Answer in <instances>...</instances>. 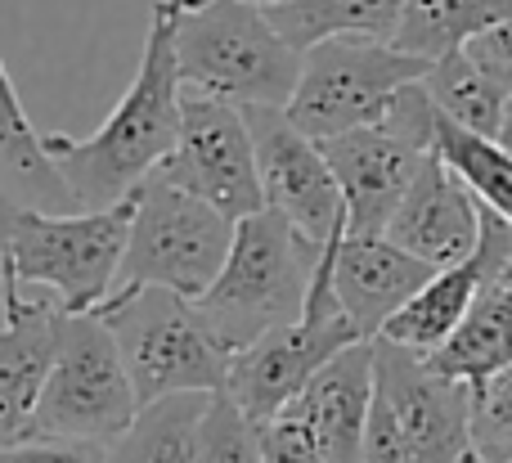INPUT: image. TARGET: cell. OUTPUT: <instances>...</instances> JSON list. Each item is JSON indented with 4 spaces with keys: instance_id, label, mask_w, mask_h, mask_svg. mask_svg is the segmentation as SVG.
<instances>
[{
    "instance_id": "cell-33",
    "label": "cell",
    "mask_w": 512,
    "mask_h": 463,
    "mask_svg": "<svg viewBox=\"0 0 512 463\" xmlns=\"http://www.w3.org/2000/svg\"><path fill=\"white\" fill-rule=\"evenodd\" d=\"M252 5H261V9H270V5H288V0H252Z\"/></svg>"
},
{
    "instance_id": "cell-32",
    "label": "cell",
    "mask_w": 512,
    "mask_h": 463,
    "mask_svg": "<svg viewBox=\"0 0 512 463\" xmlns=\"http://www.w3.org/2000/svg\"><path fill=\"white\" fill-rule=\"evenodd\" d=\"M472 463H512V450H495V455H477Z\"/></svg>"
},
{
    "instance_id": "cell-22",
    "label": "cell",
    "mask_w": 512,
    "mask_h": 463,
    "mask_svg": "<svg viewBox=\"0 0 512 463\" xmlns=\"http://www.w3.org/2000/svg\"><path fill=\"white\" fill-rule=\"evenodd\" d=\"M405 5L409 0H288V5H270L265 14L306 54L310 45L333 41V36H378V41H391L400 18H405Z\"/></svg>"
},
{
    "instance_id": "cell-25",
    "label": "cell",
    "mask_w": 512,
    "mask_h": 463,
    "mask_svg": "<svg viewBox=\"0 0 512 463\" xmlns=\"http://www.w3.org/2000/svg\"><path fill=\"white\" fill-rule=\"evenodd\" d=\"M436 153L459 171L472 185V194L486 207H495L499 216L512 221V153L490 135H477L468 126L450 122L441 113V131H436Z\"/></svg>"
},
{
    "instance_id": "cell-15",
    "label": "cell",
    "mask_w": 512,
    "mask_h": 463,
    "mask_svg": "<svg viewBox=\"0 0 512 463\" xmlns=\"http://www.w3.org/2000/svg\"><path fill=\"white\" fill-rule=\"evenodd\" d=\"M387 239H396L414 257L432 261L436 270L459 266L481 243V198L441 153H432L418 171L414 189L405 194V203L391 216Z\"/></svg>"
},
{
    "instance_id": "cell-29",
    "label": "cell",
    "mask_w": 512,
    "mask_h": 463,
    "mask_svg": "<svg viewBox=\"0 0 512 463\" xmlns=\"http://www.w3.org/2000/svg\"><path fill=\"white\" fill-rule=\"evenodd\" d=\"M108 441L77 437H23L0 446V463H104Z\"/></svg>"
},
{
    "instance_id": "cell-12",
    "label": "cell",
    "mask_w": 512,
    "mask_h": 463,
    "mask_svg": "<svg viewBox=\"0 0 512 463\" xmlns=\"http://www.w3.org/2000/svg\"><path fill=\"white\" fill-rule=\"evenodd\" d=\"M378 392L400 414L418 463H472V396L477 383L450 378L423 360V351L378 338Z\"/></svg>"
},
{
    "instance_id": "cell-7",
    "label": "cell",
    "mask_w": 512,
    "mask_h": 463,
    "mask_svg": "<svg viewBox=\"0 0 512 463\" xmlns=\"http://www.w3.org/2000/svg\"><path fill=\"white\" fill-rule=\"evenodd\" d=\"M432 59L400 50L396 41L378 36H333L306 50L301 81L288 113L315 140L378 126L387 117L400 86L427 77Z\"/></svg>"
},
{
    "instance_id": "cell-18",
    "label": "cell",
    "mask_w": 512,
    "mask_h": 463,
    "mask_svg": "<svg viewBox=\"0 0 512 463\" xmlns=\"http://www.w3.org/2000/svg\"><path fill=\"white\" fill-rule=\"evenodd\" d=\"M0 185L5 207H36V212H77L68 176L59 171L54 153L45 149V131H36L23 113L18 81L9 68H0Z\"/></svg>"
},
{
    "instance_id": "cell-9",
    "label": "cell",
    "mask_w": 512,
    "mask_h": 463,
    "mask_svg": "<svg viewBox=\"0 0 512 463\" xmlns=\"http://www.w3.org/2000/svg\"><path fill=\"white\" fill-rule=\"evenodd\" d=\"M333 239H328V252H324V261H319V275H315V288H310V302H306V311H301V320L270 329L265 338H256L252 347L234 351V360H230V387H225V392H230L256 423L288 410L310 387V378H315L337 351H346L351 342L364 338V333L355 329V320L346 315V306L337 302Z\"/></svg>"
},
{
    "instance_id": "cell-11",
    "label": "cell",
    "mask_w": 512,
    "mask_h": 463,
    "mask_svg": "<svg viewBox=\"0 0 512 463\" xmlns=\"http://www.w3.org/2000/svg\"><path fill=\"white\" fill-rule=\"evenodd\" d=\"M256 140L265 207L288 216L301 234L328 243L346 230V194L324 144L292 122L288 108H243Z\"/></svg>"
},
{
    "instance_id": "cell-4",
    "label": "cell",
    "mask_w": 512,
    "mask_h": 463,
    "mask_svg": "<svg viewBox=\"0 0 512 463\" xmlns=\"http://www.w3.org/2000/svg\"><path fill=\"white\" fill-rule=\"evenodd\" d=\"M135 194L113 207L77 212L5 207V275L54 293L68 311L104 306L131 239Z\"/></svg>"
},
{
    "instance_id": "cell-2",
    "label": "cell",
    "mask_w": 512,
    "mask_h": 463,
    "mask_svg": "<svg viewBox=\"0 0 512 463\" xmlns=\"http://www.w3.org/2000/svg\"><path fill=\"white\" fill-rule=\"evenodd\" d=\"M324 252L328 243L301 234L288 216L270 207L243 216L225 270L203 297H194L216 342L234 356L279 324L301 320Z\"/></svg>"
},
{
    "instance_id": "cell-5",
    "label": "cell",
    "mask_w": 512,
    "mask_h": 463,
    "mask_svg": "<svg viewBox=\"0 0 512 463\" xmlns=\"http://www.w3.org/2000/svg\"><path fill=\"white\" fill-rule=\"evenodd\" d=\"M113 329L140 405L176 392H225L230 387V351L207 329L194 297L176 288H131L95 306Z\"/></svg>"
},
{
    "instance_id": "cell-23",
    "label": "cell",
    "mask_w": 512,
    "mask_h": 463,
    "mask_svg": "<svg viewBox=\"0 0 512 463\" xmlns=\"http://www.w3.org/2000/svg\"><path fill=\"white\" fill-rule=\"evenodd\" d=\"M508 14H512V0H409L391 41L409 54L441 59V54L477 41L495 23H504Z\"/></svg>"
},
{
    "instance_id": "cell-21",
    "label": "cell",
    "mask_w": 512,
    "mask_h": 463,
    "mask_svg": "<svg viewBox=\"0 0 512 463\" xmlns=\"http://www.w3.org/2000/svg\"><path fill=\"white\" fill-rule=\"evenodd\" d=\"M207 410H212V392H176L140 405L131 428L108 441L104 463H194Z\"/></svg>"
},
{
    "instance_id": "cell-6",
    "label": "cell",
    "mask_w": 512,
    "mask_h": 463,
    "mask_svg": "<svg viewBox=\"0 0 512 463\" xmlns=\"http://www.w3.org/2000/svg\"><path fill=\"white\" fill-rule=\"evenodd\" d=\"M239 221L212 207L207 198L171 185L153 171L135 194V221L126 239V257L108 297L131 288H176L185 297H203L225 270Z\"/></svg>"
},
{
    "instance_id": "cell-10",
    "label": "cell",
    "mask_w": 512,
    "mask_h": 463,
    "mask_svg": "<svg viewBox=\"0 0 512 463\" xmlns=\"http://www.w3.org/2000/svg\"><path fill=\"white\" fill-rule=\"evenodd\" d=\"M158 176L207 198L230 221L265 212L248 113L221 95L185 90V126H180V140L171 149V158L158 167Z\"/></svg>"
},
{
    "instance_id": "cell-19",
    "label": "cell",
    "mask_w": 512,
    "mask_h": 463,
    "mask_svg": "<svg viewBox=\"0 0 512 463\" xmlns=\"http://www.w3.org/2000/svg\"><path fill=\"white\" fill-rule=\"evenodd\" d=\"M423 360L432 369H441V374L463 378V383H486L490 374L508 369L512 365V275L486 270L463 324L436 351H427Z\"/></svg>"
},
{
    "instance_id": "cell-31",
    "label": "cell",
    "mask_w": 512,
    "mask_h": 463,
    "mask_svg": "<svg viewBox=\"0 0 512 463\" xmlns=\"http://www.w3.org/2000/svg\"><path fill=\"white\" fill-rule=\"evenodd\" d=\"M495 140H499V144H504V149L512 153V108H508V117H504V131H499Z\"/></svg>"
},
{
    "instance_id": "cell-24",
    "label": "cell",
    "mask_w": 512,
    "mask_h": 463,
    "mask_svg": "<svg viewBox=\"0 0 512 463\" xmlns=\"http://www.w3.org/2000/svg\"><path fill=\"white\" fill-rule=\"evenodd\" d=\"M423 81H427L432 99L441 104V113L450 117V122L468 126V131H477V135H490V140L504 131L512 95L490 77L486 68H481L477 59H472L468 45L441 54V59H432V68H427Z\"/></svg>"
},
{
    "instance_id": "cell-8",
    "label": "cell",
    "mask_w": 512,
    "mask_h": 463,
    "mask_svg": "<svg viewBox=\"0 0 512 463\" xmlns=\"http://www.w3.org/2000/svg\"><path fill=\"white\" fill-rule=\"evenodd\" d=\"M140 414L131 369L99 311H63L59 360L27 437L113 441Z\"/></svg>"
},
{
    "instance_id": "cell-28",
    "label": "cell",
    "mask_w": 512,
    "mask_h": 463,
    "mask_svg": "<svg viewBox=\"0 0 512 463\" xmlns=\"http://www.w3.org/2000/svg\"><path fill=\"white\" fill-rule=\"evenodd\" d=\"M261 450H265V463H328L315 428L292 405L261 423Z\"/></svg>"
},
{
    "instance_id": "cell-30",
    "label": "cell",
    "mask_w": 512,
    "mask_h": 463,
    "mask_svg": "<svg viewBox=\"0 0 512 463\" xmlns=\"http://www.w3.org/2000/svg\"><path fill=\"white\" fill-rule=\"evenodd\" d=\"M468 54L512 95V14L490 27V32H481L477 41H468Z\"/></svg>"
},
{
    "instance_id": "cell-14",
    "label": "cell",
    "mask_w": 512,
    "mask_h": 463,
    "mask_svg": "<svg viewBox=\"0 0 512 463\" xmlns=\"http://www.w3.org/2000/svg\"><path fill=\"white\" fill-rule=\"evenodd\" d=\"M333 162L337 180L346 194V234H387L396 207L414 189L423 162L432 158L427 149L400 140L387 126H360V131L319 140Z\"/></svg>"
},
{
    "instance_id": "cell-3",
    "label": "cell",
    "mask_w": 512,
    "mask_h": 463,
    "mask_svg": "<svg viewBox=\"0 0 512 463\" xmlns=\"http://www.w3.org/2000/svg\"><path fill=\"white\" fill-rule=\"evenodd\" d=\"M185 90L239 108H288L306 54L252 0H171Z\"/></svg>"
},
{
    "instance_id": "cell-17",
    "label": "cell",
    "mask_w": 512,
    "mask_h": 463,
    "mask_svg": "<svg viewBox=\"0 0 512 463\" xmlns=\"http://www.w3.org/2000/svg\"><path fill=\"white\" fill-rule=\"evenodd\" d=\"M373 401H378V338H360L310 378L292 410L315 428L328 463H364Z\"/></svg>"
},
{
    "instance_id": "cell-26",
    "label": "cell",
    "mask_w": 512,
    "mask_h": 463,
    "mask_svg": "<svg viewBox=\"0 0 512 463\" xmlns=\"http://www.w3.org/2000/svg\"><path fill=\"white\" fill-rule=\"evenodd\" d=\"M194 463H265L261 423L230 392L212 396V410H207L203 432H198Z\"/></svg>"
},
{
    "instance_id": "cell-1",
    "label": "cell",
    "mask_w": 512,
    "mask_h": 463,
    "mask_svg": "<svg viewBox=\"0 0 512 463\" xmlns=\"http://www.w3.org/2000/svg\"><path fill=\"white\" fill-rule=\"evenodd\" d=\"M180 126H185V81L176 59V9L171 0H153L140 68L104 126L86 140L45 131V149L68 176L77 207H113L171 158Z\"/></svg>"
},
{
    "instance_id": "cell-27",
    "label": "cell",
    "mask_w": 512,
    "mask_h": 463,
    "mask_svg": "<svg viewBox=\"0 0 512 463\" xmlns=\"http://www.w3.org/2000/svg\"><path fill=\"white\" fill-rule=\"evenodd\" d=\"M472 441L477 455H495V450H512V365L477 383L472 396Z\"/></svg>"
},
{
    "instance_id": "cell-20",
    "label": "cell",
    "mask_w": 512,
    "mask_h": 463,
    "mask_svg": "<svg viewBox=\"0 0 512 463\" xmlns=\"http://www.w3.org/2000/svg\"><path fill=\"white\" fill-rule=\"evenodd\" d=\"M481 275H486V270H481L477 252H472L468 261H459V266H441L391 315L378 338L396 342V347H409V351H423V356L436 351L463 324V315H468L472 297H477V288H481Z\"/></svg>"
},
{
    "instance_id": "cell-13",
    "label": "cell",
    "mask_w": 512,
    "mask_h": 463,
    "mask_svg": "<svg viewBox=\"0 0 512 463\" xmlns=\"http://www.w3.org/2000/svg\"><path fill=\"white\" fill-rule=\"evenodd\" d=\"M63 311L45 288L5 275V324H0V446L23 441L32 414L45 396V383L59 360Z\"/></svg>"
},
{
    "instance_id": "cell-16",
    "label": "cell",
    "mask_w": 512,
    "mask_h": 463,
    "mask_svg": "<svg viewBox=\"0 0 512 463\" xmlns=\"http://www.w3.org/2000/svg\"><path fill=\"white\" fill-rule=\"evenodd\" d=\"M436 275L432 261L414 257L387 234H337L333 239V288L337 302L364 338H378L387 320Z\"/></svg>"
}]
</instances>
